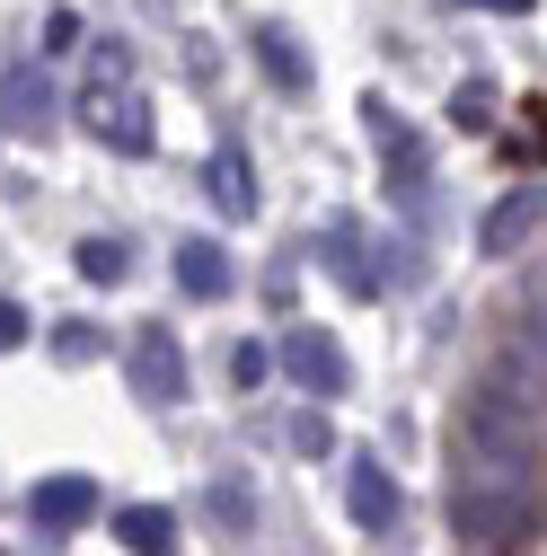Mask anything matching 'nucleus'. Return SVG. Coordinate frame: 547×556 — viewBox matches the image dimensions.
<instances>
[{
  "label": "nucleus",
  "instance_id": "nucleus-6",
  "mask_svg": "<svg viewBox=\"0 0 547 556\" xmlns=\"http://www.w3.org/2000/svg\"><path fill=\"white\" fill-rule=\"evenodd\" d=\"M283 371H292L309 397H345V389H354V363H345V344H335L327 327H292V336H283Z\"/></svg>",
  "mask_w": 547,
  "mask_h": 556
},
{
  "label": "nucleus",
  "instance_id": "nucleus-3",
  "mask_svg": "<svg viewBox=\"0 0 547 556\" xmlns=\"http://www.w3.org/2000/svg\"><path fill=\"white\" fill-rule=\"evenodd\" d=\"M124 380H132L142 406H177L186 397V344H177V327H142V336H132Z\"/></svg>",
  "mask_w": 547,
  "mask_h": 556
},
{
  "label": "nucleus",
  "instance_id": "nucleus-15",
  "mask_svg": "<svg viewBox=\"0 0 547 556\" xmlns=\"http://www.w3.org/2000/svg\"><path fill=\"white\" fill-rule=\"evenodd\" d=\"M292 451H301V459H327V451H335V425H327L318 406H309V415H292Z\"/></svg>",
  "mask_w": 547,
  "mask_h": 556
},
{
  "label": "nucleus",
  "instance_id": "nucleus-1",
  "mask_svg": "<svg viewBox=\"0 0 547 556\" xmlns=\"http://www.w3.org/2000/svg\"><path fill=\"white\" fill-rule=\"evenodd\" d=\"M450 521H459V539H476V547L530 539V530H538V477H530V468L468 459V468H459V495H450Z\"/></svg>",
  "mask_w": 547,
  "mask_h": 556
},
{
  "label": "nucleus",
  "instance_id": "nucleus-5",
  "mask_svg": "<svg viewBox=\"0 0 547 556\" xmlns=\"http://www.w3.org/2000/svg\"><path fill=\"white\" fill-rule=\"evenodd\" d=\"M27 521H36L44 539H80V530L98 521V485H89L80 468H62V477H36V495H27Z\"/></svg>",
  "mask_w": 547,
  "mask_h": 556
},
{
  "label": "nucleus",
  "instance_id": "nucleus-18",
  "mask_svg": "<svg viewBox=\"0 0 547 556\" xmlns=\"http://www.w3.org/2000/svg\"><path fill=\"white\" fill-rule=\"evenodd\" d=\"M27 336H36V318H27L18 301H0V354H18V344H27Z\"/></svg>",
  "mask_w": 547,
  "mask_h": 556
},
{
  "label": "nucleus",
  "instance_id": "nucleus-13",
  "mask_svg": "<svg viewBox=\"0 0 547 556\" xmlns=\"http://www.w3.org/2000/svg\"><path fill=\"white\" fill-rule=\"evenodd\" d=\"M256 62H265L274 89H309V62H301V45H292L283 27H256Z\"/></svg>",
  "mask_w": 547,
  "mask_h": 556
},
{
  "label": "nucleus",
  "instance_id": "nucleus-14",
  "mask_svg": "<svg viewBox=\"0 0 547 556\" xmlns=\"http://www.w3.org/2000/svg\"><path fill=\"white\" fill-rule=\"evenodd\" d=\"M124 274H132V248L124 239H80V283H124Z\"/></svg>",
  "mask_w": 547,
  "mask_h": 556
},
{
  "label": "nucleus",
  "instance_id": "nucleus-10",
  "mask_svg": "<svg viewBox=\"0 0 547 556\" xmlns=\"http://www.w3.org/2000/svg\"><path fill=\"white\" fill-rule=\"evenodd\" d=\"M177 292H186V301H230V256H221V239H177Z\"/></svg>",
  "mask_w": 547,
  "mask_h": 556
},
{
  "label": "nucleus",
  "instance_id": "nucleus-16",
  "mask_svg": "<svg viewBox=\"0 0 547 556\" xmlns=\"http://www.w3.org/2000/svg\"><path fill=\"white\" fill-rule=\"evenodd\" d=\"M53 354H62V363H98V327L62 318V327H53Z\"/></svg>",
  "mask_w": 547,
  "mask_h": 556
},
{
  "label": "nucleus",
  "instance_id": "nucleus-2",
  "mask_svg": "<svg viewBox=\"0 0 547 556\" xmlns=\"http://www.w3.org/2000/svg\"><path fill=\"white\" fill-rule=\"evenodd\" d=\"M459 442H468V459H486V468H530L538 477V406H521V397H504L486 380L459 406Z\"/></svg>",
  "mask_w": 547,
  "mask_h": 556
},
{
  "label": "nucleus",
  "instance_id": "nucleus-19",
  "mask_svg": "<svg viewBox=\"0 0 547 556\" xmlns=\"http://www.w3.org/2000/svg\"><path fill=\"white\" fill-rule=\"evenodd\" d=\"M72 45H80V18H72V10H53V18H44V45H36V53H72Z\"/></svg>",
  "mask_w": 547,
  "mask_h": 556
},
{
  "label": "nucleus",
  "instance_id": "nucleus-11",
  "mask_svg": "<svg viewBox=\"0 0 547 556\" xmlns=\"http://www.w3.org/2000/svg\"><path fill=\"white\" fill-rule=\"evenodd\" d=\"M203 186H213V203H221L230 222H247V213H256V168H247V151H213Z\"/></svg>",
  "mask_w": 547,
  "mask_h": 556
},
{
  "label": "nucleus",
  "instance_id": "nucleus-12",
  "mask_svg": "<svg viewBox=\"0 0 547 556\" xmlns=\"http://www.w3.org/2000/svg\"><path fill=\"white\" fill-rule=\"evenodd\" d=\"M115 539H124L132 556H168V547H177V513H168V504H124V513H115Z\"/></svg>",
  "mask_w": 547,
  "mask_h": 556
},
{
  "label": "nucleus",
  "instance_id": "nucleus-17",
  "mask_svg": "<svg viewBox=\"0 0 547 556\" xmlns=\"http://www.w3.org/2000/svg\"><path fill=\"white\" fill-rule=\"evenodd\" d=\"M265 371H274V354H265V344H239V354H230V380H239V389H256Z\"/></svg>",
  "mask_w": 547,
  "mask_h": 556
},
{
  "label": "nucleus",
  "instance_id": "nucleus-9",
  "mask_svg": "<svg viewBox=\"0 0 547 556\" xmlns=\"http://www.w3.org/2000/svg\"><path fill=\"white\" fill-rule=\"evenodd\" d=\"M476 239H486V256H521V248L538 239V186H512L495 213H486V230H476Z\"/></svg>",
  "mask_w": 547,
  "mask_h": 556
},
{
  "label": "nucleus",
  "instance_id": "nucleus-8",
  "mask_svg": "<svg viewBox=\"0 0 547 556\" xmlns=\"http://www.w3.org/2000/svg\"><path fill=\"white\" fill-rule=\"evenodd\" d=\"M345 504H354V521H362V530H397V513H406L397 477H389L380 459H354V477H345Z\"/></svg>",
  "mask_w": 547,
  "mask_h": 556
},
{
  "label": "nucleus",
  "instance_id": "nucleus-7",
  "mask_svg": "<svg viewBox=\"0 0 547 556\" xmlns=\"http://www.w3.org/2000/svg\"><path fill=\"white\" fill-rule=\"evenodd\" d=\"M0 132H18V142H44L53 132V80L36 62H10V72H0Z\"/></svg>",
  "mask_w": 547,
  "mask_h": 556
},
{
  "label": "nucleus",
  "instance_id": "nucleus-20",
  "mask_svg": "<svg viewBox=\"0 0 547 556\" xmlns=\"http://www.w3.org/2000/svg\"><path fill=\"white\" fill-rule=\"evenodd\" d=\"M213 513H221V521L239 530V521H247V495H239V485H213Z\"/></svg>",
  "mask_w": 547,
  "mask_h": 556
},
{
  "label": "nucleus",
  "instance_id": "nucleus-4",
  "mask_svg": "<svg viewBox=\"0 0 547 556\" xmlns=\"http://www.w3.org/2000/svg\"><path fill=\"white\" fill-rule=\"evenodd\" d=\"M80 115H89L98 142H106V151H124V160H151V142H160V132H151V98H142V89H115V98H106V89H89V106H80Z\"/></svg>",
  "mask_w": 547,
  "mask_h": 556
},
{
  "label": "nucleus",
  "instance_id": "nucleus-21",
  "mask_svg": "<svg viewBox=\"0 0 547 556\" xmlns=\"http://www.w3.org/2000/svg\"><path fill=\"white\" fill-rule=\"evenodd\" d=\"M486 10H538V0H486Z\"/></svg>",
  "mask_w": 547,
  "mask_h": 556
}]
</instances>
